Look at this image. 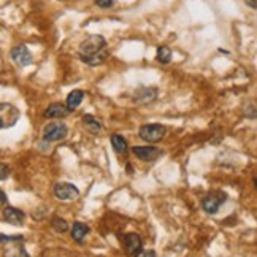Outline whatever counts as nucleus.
<instances>
[{"label": "nucleus", "mask_w": 257, "mask_h": 257, "mask_svg": "<svg viewBox=\"0 0 257 257\" xmlns=\"http://www.w3.org/2000/svg\"><path fill=\"white\" fill-rule=\"evenodd\" d=\"M78 54H80V59L83 62L91 67H95L105 62L110 53H108L106 40L102 35H89L86 40L81 42Z\"/></svg>", "instance_id": "nucleus-1"}, {"label": "nucleus", "mask_w": 257, "mask_h": 257, "mask_svg": "<svg viewBox=\"0 0 257 257\" xmlns=\"http://www.w3.org/2000/svg\"><path fill=\"white\" fill-rule=\"evenodd\" d=\"M0 244L4 246L5 257H31L24 248V236L0 235Z\"/></svg>", "instance_id": "nucleus-2"}, {"label": "nucleus", "mask_w": 257, "mask_h": 257, "mask_svg": "<svg viewBox=\"0 0 257 257\" xmlns=\"http://www.w3.org/2000/svg\"><path fill=\"white\" fill-rule=\"evenodd\" d=\"M19 116H21V111L13 103L8 102L0 103V131L13 127L19 121Z\"/></svg>", "instance_id": "nucleus-3"}, {"label": "nucleus", "mask_w": 257, "mask_h": 257, "mask_svg": "<svg viewBox=\"0 0 257 257\" xmlns=\"http://www.w3.org/2000/svg\"><path fill=\"white\" fill-rule=\"evenodd\" d=\"M227 200V194L221 192V191H214L210 192L208 195L205 197L202 200V208L205 213L208 214H216L217 211L221 210V206L224 205V202Z\"/></svg>", "instance_id": "nucleus-4"}, {"label": "nucleus", "mask_w": 257, "mask_h": 257, "mask_svg": "<svg viewBox=\"0 0 257 257\" xmlns=\"http://www.w3.org/2000/svg\"><path fill=\"white\" fill-rule=\"evenodd\" d=\"M140 138L145 142H151V143H157L161 142L164 135H165V127L161 124H146L140 127Z\"/></svg>", "instance_id": "nucleus-5"}, {"label": "nucleus", "mask_w": 257, "mask_h": 257, "mask_svg": "<svg viewBox=\"0 0 257 257\" xmlns=\"http://www.w3.org/2000/svg\"><path fill=\"white\" fill-rule=\"evenodd\" d=\"M68 127L62 122H51L45 127L43 131V138L46 142H61L67 137Z\"/></svg>", "instance_id": "nucleus-6"}, {"label": "nucleus", "mask_w": 257, "mask_h": 257, "mask_svg": "<svg viewBox=\"0 0 257 257\" xmlns=\"http://www.w3.org/2000/svg\"><path fill=\"white\" fill-rule=\"evenodd\" d=\"M132 153L143 162H153L156 159H159L164 154L159 148H156V146H134Z\"/></svg>", "instance_id": "nucleus-7"}, {"label": "nucleus", "mask_w": 257, "mask_h": 257, "mask_svg": "<svg viewBox=\"0 0 257 257\" xmlns=\"http://www.w3.org/2000/svg\"><path fill=\"white\" fill-rule=\"evenodd\" d=\"M54 195L59 200H75L80 195V191L70 183H59L54 186Z\"/></svg>", "instance_id": "nucleus-8"}, {"label": "nucleus", "mask_w": 257, "mask_h": 257, "mask_svg": "<svg viewBox=\"0 0 257 257\" xmlns=\"http://www.w3.org/2000/svg\"><path fill=\"white\" fill-rule=\"evenodd\" d=\"M12 59L19 65V67H27L31 65L34 57L31 54V51H29V48L26 45H18L12 49Z\"/></svg>", "instance_id": "nucleus-9"}, {"label": "nucleus", "mask_w": 257, "mask_h": 257, "mask_svg": "<svg viewBox=\"0 0 257 257\" xmlns=\"http://www.w3.org/2000/svg\"><path fill=\"white\" fill-rule=\"evenodd\" d=\"M143 248V241L140 238V235L137 233H128L124 236V249L128 255L135 257Z\"/></svg>", "instance_id": "nucleus-10"}, {"label": "nucleus", "mask_w": 257, "mask_h": 257, "mask_svg": "<svg viewBox=\"0 0 257 257\" xmlns=\"http://www.w3.org/2000/svg\"><path fill=\"white\" fill-rule=\"evenodd\" d=\"M2 216H4V221L12 225H23L26 219V214L21 210L13 208V206H5Z\"/></svg>", "instance_id": "nucleus-11"}, {"label": "nucleus", "mask_w": 257, "mask_h": 257, "mask_svg": "<svg viewBox=\"0 0 257 257\" xmlns=\"http://www.w3.org/2000/svg\"><path fill=\"white\" fill-rule=\"evenodd\" d=\"M68 113L67 106L64 103H51L45 111V117H49V119H62Z\"/></svg>", "instance_id": "nucleus-12"}, {"label": "nucleus", "mask_w": 257, "mask_h": 257, "mask_svg": "<svg viewBox=\"0 0 257 257\" xmlns=\"http://www.w3.org/2000/svg\"><path fill=\"white\" fill-rule=\"evenodd\" d=\"M83 97H84V92L80 91V89H76V91H72L70 94L67 95V102H65V106L68 111H75L80 103L83 102Z\"/></svg>", "instance_id": "nucleus-13"}, {"label": "nucleus", "mask_w": 257, "mask_h": 257, "mask_svg": "<svg viewBox=\"0 0 257 257\" xmlns=\"http://www.w3.org/2000/svg\"><path fill=\"white\" fill-rule=\"evenodd\" d=\"M89 233V227L83 222H75L73 227H72V238L76 241V243H83L84 238Z\"/></svg>", "instance_id": "nucleus-14"}, {"label": "nucleus", "mask_w": 257, "mask_h": 257, "mask_svg": "<svg viewBox=\"0 0 257 257\" xmlns=\"http://www.w3.org/2000/svg\"><path fill=\"white\" fill-rule=\"evenodd\" d=\"M111 145H113L114 151H116L117 154H125L127 150H128V145H127V142H125V138H124L122 135H117V134H114V135L111 137Z\"/></svg>", "instance_id": "nucleus-15"}, {"label": "nucleus", "mask_w": 257, "mask_h": 257, "mask_svg": "<svg viewBox=\"0 0 257 257\" xmlns=\"http://www.w3.org/2000/svg\"><path fill=\"white\" fill-rule=\"evenodd\" d=\"M83 124L86 125V128H89V132H92V134H98L102 131V124L91 114H86L83 117Z\"/></svg>", "instance_id": "nucleus-16"}, {"label": "nucleus", "mask_w": 257, "mask_h": 257, "mask_svg": "<svg viewBox=\"0 0 257 257\" xmlns=\"http://www.w3.org/2000/svg\"><path fill=\"white\" fill-rule=\"evenodd\" d=\"M157 61L162 64H169L172 61V49L169 46H161L157 49Z\"/></svg>", "instance_id": "nucleus-17"}, {"label": "nucleus", "mask_w": 257, "mask_h": 257, "mask_svg": "<svg viewBox=\"0 0 257 257\" xmlns=\"http://www.w3.org/2000/svg\"><path fill=\"white\" fill-rule=\"evenodd\" d=\"M53 227L57 232H61V233L68 230V224L62 219V217H54V219H53Z\"/></svg>", "instance_id": "nucleus-18"}, {"label": "nucleus", "mask_w": 257, "mask_h": 257, "mask_svg": "<svg viewBox=\"0 0 257 257\" xmlns=\"http://www.w3.org/2000/svg\"><path fill=\"white\" fill-rule=\"evenodd\" d=\"M10 173H12V170H10V167L7 164H0V181L7 180V178L10 176Z\"/></svg>", "instance_id": "nucleus-19"}, {"label": "nucleus", "mask_w": 257, "mask_h": 257, "mask_svg": "<svg viewBox=\"0 0 257 257\" xmlns=\"http://www.w3.org/2000/svg\"><path fill=\"white\" fill-rule=\"evenodd\" d=\"M113 2L114 0H95V4L100 8H110V7H113Z\"/></svg>", "instance_id": "nucleus-20"}, {"label": "nucleus", "mask_w": 257, "mask_h": 257, "mask_svg": "<svg viewBox=\"0 0 257 257\" xmlns=\"http://www.w3.org/2000/svg\"><path fill=\"white\" fill-rule=\"evenodd\" d=\"M135 257H156V252L154 251H140Z\"/></svg>", "instance_id": "nucleus-21"}, {"label": "nucleus", "mask_w": 257, "mask_h": 257, "mask_svg": "<svg viewBox=\"0 0 257 257\" xmlns=\"http://www.w3.org/2000/svg\"><path fill=\"white\" fill-rule=\"evenodd\" d=\"M7 202H8V199H7V194L0 189V205H7Z\"/></svg>", "instance_id": "nucleus-22"}, {"label": "nucleus", "mask_w": 257, "mask_h": 257, "mask_svg": "<svg viewBox=\"0 0 257 257\" xmlns=\"http://www.w3.org/2000/svg\"><path fill=\"white\" fill-rule=\"evenodd\" d=\"M246 4L251 5L252 8H255V0H246Z\"/></svg>", "instance_id": "nucleus-23"}]
</instances>
